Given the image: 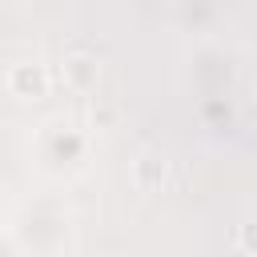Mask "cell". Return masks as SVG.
<instances>
[{"label": "cell", "instance_id": "obj_1", "mask_svg": "<svg viewBox=\"0 0 257 257\" xmlns=\"http://www.w3.org/2000/svg\"><path fill=\"white\" fill-rule=\"evenodd\" d=\"M8 88H12V96H24V100H32V96H44V88H48V72L40 68V64H12V72H8Z\"/></svg>", "mask_w": 257, "mask_h": 257}, {"label": "cell", "instance_id": "obj_2", "mask_svg": "<svg viewBox=\"0 0 257 257\" xmlns=\"http://www.w3.org/2000/svg\"><path fill=\"white\" fill-rule=\"evenodd\" d=\"M64 84H68V88H80V92L92 88V84H96V60H92V56H80V52L68 56V60H64Z\"/></svg>", "mask_w": 257, "mask_h": 257}, {"label": "cell", "instance_id": "obj_3", "mask_svg": "<svg viewBox=\"0 0 257 257\" xmlns=\"http://www.w3.org/2000/svg\"><path fill=\"white\" fill-rule=\"evenodd\" d=\"M133 181H137V189H161V181H165V161L161 157H153V153H145V157H137V165H133Z\"/></svg>", "mask_w": 257, "mask_h": 257}, {"label": "cell", "instance_id": "obj_4", "mask_svg": "<svg viewBox=\"0 0 257 257\" xmlns=\"http://www.w3.org/2000/svg\"><path fill=\"white\" fill-rule=\"evenodd\" d=\"M241 245H245V249H249V253H257V221H253V225H245V229H241Z\"/></svg>", "mask_w": 257, "mask_h": 257}, {"label": "cell", "instance_id": "obj_5", "mask_svg": "<svg viewBox=\"0 0 257 257\" xmlns=\"http://www.w3.org/2000/svg\"><path fill=\"white\" fill-rule=\"evenodd\" d=\"M253 96H257V84H253Z\"/></svg>", "mask_w": 257, "mask_h": 257}]
</instances>
